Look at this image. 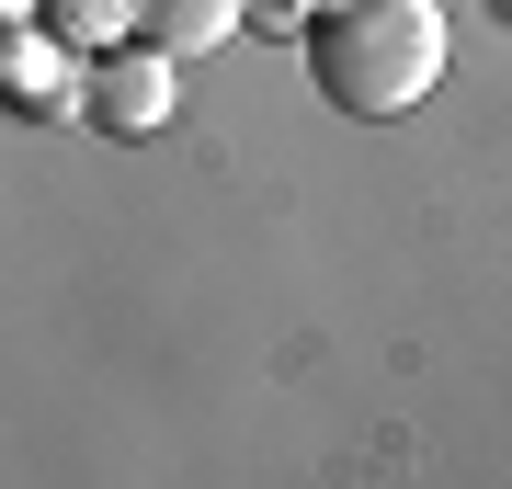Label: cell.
<instances>
[{"label":"cell","instance_id":"1","mask_svg":"<svg viewBox=\"0 0 512 489\" xmlns=\"http://www.w3.org/2000/svg\"><path fill=\"white\" fill-rule=\"evenodd\" d=\"M308 69L342 114L387 126L444 80V0H330L308 35Z\"/></svg>","mask_w":512,"mask_h":489},{"label":"cell","instance_id":"2","mask_svg":"<svg viewBox=\"0 0 512 489\" xmlns=\"http://www.w3.org/2000/svg\"><path fill=\"white\" fill-rule=\"evenodd\" d=\"M69 103L92 114L103 137H148V126H171V103H183V57H160L148 35H114V46L80 57Z\"/></svg>","mask_w":512,"mask_h":489},{"label":"cell","instance_id":"3","mask_svg":"<svg viewBox=\"0 0 512 489\" xmlns=\"http://www.w3.org/2000/svg\"><path fill=\"white\" fill-rule=\"evenodd\" d=\"M239 12H251V0H137L126 35H148L160 57H205L217 35H239Z\"/></svg>","mask_w":512,"mask_h":489},{"label":"cell","instance_id":"4","mask_svg":"<svg viewBox=\"0 0 512 489\" xmlns=\"http://www.w3.org/2000/svg\"><path fill=\"white\" fill-rule=\"evenodd\" d=\"M69 80H80V57L46 35V23H23V35H0V91H12V103H69Z\"/></svg>","mask_w":512,"mask_h":489},{"label":"cell","instance_id":"5","mask_svg":"<svg viewBox=\"0 0 512 489\" xmlns=\"http://www.w3.org/2000/svg\"><path fill=\"white\" fill-rule=\"evenodd\" d=\"M126 12H137V0H35V23H46V35L69 46V57L114 46V35H126Z\"/></svg>","mask_w":512,"mask_h":489},{"label":"cell","instance_id":"6","mask_svg":"<svg viewBox=\"0 0 512 489\" xmlns=\"http://www.w3.org/2000/svg\"><path fill=\"white\" fill-rule=\"evenodd\" d=\"M0 12H12V0H0Z\"/></svg>","mask_w":512,"mask_h":489}]
</instances>
